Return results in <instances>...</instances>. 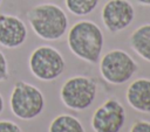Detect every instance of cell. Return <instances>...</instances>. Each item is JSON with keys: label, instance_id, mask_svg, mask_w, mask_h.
<instances>
[{"label": "cell", "instance_id": "d6986e66", "mask_svg": "<svg viewBox=\"0 0 150 132\" xmlns=\"http://www.w3.org/2000/svg\"><path fill=\"white\" fill-rule=\"evenodd\" d=\"M1 4H2V0H0V6H1Z\"/></svg>", "mask_w": 150, "mask_h": 132}, {"label": "cell", "instance_id": "e0dca14e", "mask_svg": "<svg viewBox=\"0 0 150 132\" xmlns=\"http://www.w3.org/2000/svg\"><path fill=\"white\" fill-rule=\"evenodd\" d=\"M4 110H5V100H4V97L0 92V114L4 112Z\"/></svg>", "mask_w": 150, "mask_h": 132}, {"label": "cell", "instance_id": "ac0fdd59", "mask_svg": "<svg viewBox=\"0 0 150 132\" xmlns=\"http://www.w3.org/2000/svg\"><path fill=\"white\" fill-rule=\"evenodd\" d=\"M139 4L145 5V6H150V0H137Z\"/></svg>", "mask_w": 150, "mask_h": 132}, {"label": "cell", "instance_id": "7a4b0ae2", "mask_svg": "<svg viewBox=\"0 0 150 132\" xmlns=\"http://www.w3.org/2000/svg\"><path fill=\"white\" fill-rule=\"evenodd\" d=\"M67 42L70 51L79 58L96 63L103 48V34L100 27L91 21H79L68 32Z\"/></svg>", "mask_w": 150, "mask_h": 132}, {"label": "cell", "instance_id": "5b68a950", "mask_svg": "<svg viewBox=\"0 0 150 132\" xmlns=\"http://www.w3.org/2000/svg\"><path fill=\"white\" fill-rule=\"evenodd\" d=\"M96 97V83L86 76L68 78L61 86L60 98L70 110L82 111L88 109Z\"/></svg>", "mask_w": 150, "mask_h": 132}, {"label": "cell", "instance_id": "5bb4252c", "mask_svg": "<svg viewBox=\"0 0 150 132\" xmlns=\"http://www.w3.org/2000/svg\"><path fill=\"white\" fill-rule=\"evenodd\" d=\"M0 132H23L22 128L9 119L0 120Z\"/></svg>", "mask_w": 150, "mask_h": 132}, {"label": "cell", "instance_id": "9c48e42d", "mask_svg": "<svg viewBox=\"0 0 150 132\" xmlns=\"http://www.w3.org/2000/svg\"><path fill=\"white\" fill-rule=\"evenodd\" d=\"M28 36L26 23L16 15L0 14V46L6 49L21 47Z\"/></svg>", "mask_w": 150, "mask_h": 132}, {"label": "cell", "instance_id": "9a60e30c", "mask_svg": "<svg viewBox=\"0 0 150 132\" xmlns=\"http://www.w3.org/2000/svg\"><path fill=\"white\" fill-rule=\"evenodd\" d=\"M9 77V70H8V61L6 55L0 50V82L7 81Z\"/></svg>", "mask_w": 150, "mask_h": 132}, {"label": "cell", "instance_id": "4fadbf2b", "mask_svg": "<svg viewBox=\"0 0 150 132\" xmlns=\"http://www.w3.org/2000/svg\"><path fill=\"white\" fill-rule=\"evenodd\" d=\"M100 0H64L67 9L77 16L90 14L98 5Z\"/></svg>", "mask_w": 150, "mask_h": 132}, {"label": "cell", "instance_id": "8992f818", "mask_svg": "<svg viewBox=\"0 0 150 132\" xmlns=\"http://www.w3.org/2000/svg\"><path fill=\"white\" fill-rule=\"evenodd\" d=\"M137 64L124 50L114 49L104 54L100 62L102 77L111 84H123L136 72Z\"/></svg>", "mask_w": 150, "mask_h": 132}, {"label": "cell", "instance_id": "52a82bcc", "mask_svg": "<svg viewBox=\"0 0 150 132\" xmlns=\"http://www.w3.org/2000/svg\"><path fill=\"white\" fill-rule=\"evenodd\" d=\"M125 121L124 107L117 99H108L97 107L91 118L95 132H120Z\"/></svg>", "mask_w": 150, "mask_h": 132}, {"label": "cell", "instance_id": "277c9868", "mask_svg": "<svg viewBox=\"0 0 150 132\" xmlns=\"http://www.w3.org/2000/svg\"><path fill=\"white\" fill-rule=\"evenodd\" d=\"M66 62L61 53L52 46H39L29 55L28 68L32 75L43 82L54 81L61 76Z\"/></svg>", "mask_w": 150, "mask_h": 132}, {"label": "cell", "instance_id": "6da1fadb", "mask_svg": "<svg viewBox=\"0 0 150 132\" xmlns=\"http://www.w3.org/2000/svg\"><path fill=\"white\" fill-rule=\"evenodd\" d=\"M26 16L35 35L46 41L61 39L68 28L64 11L54 4L36 5L27 12Z\"/></svg>", "mask_w": 150, "mask_h": 132}, {"label": "cell", "instance_id": "8fae6325", "mask_svg": "<svg viewBox=\"0 0 150 132\" xmlns=\"http://www.w3.org/2000/svg\"><path fill=\"white\" fill-rule=\"evenodd\" d=\"M130 46L137 55L150 62V23L143 25L132 32Z\"/></svg>", "mask_w": 150, "mask_h": 132}, {"label": "cell", "instance_id": "30bf717a", "mask_svg": "<svg viewBox=\"0 0 150 132\" xmlns=\"http://www.w3.org/2000/svg\"><path fill=\"white\" fill-rule=\"evenodd\" d=\"M127 100L136 111L150 113V79H135L127 89Z\"/></svg>", "mask_w": 150, "mask_h": 132}, {"label": "cell", "instance_id": "7c38bea8", "mask_svg": "<svg viewBox=\"0 0 150 132\" xmlns=\"http://www.w3.org/2000/svg\"><path fill=\"white\" fill-rule=\"evenodd\" d=\"M48 132H86L81 121L70 114H59L49 124Z\"/></svg>", "mask_w": 150, "mask_h": 132}, {"label": "cell", "instance_id": "3957f363", "mask_svg": "<svg viewBox=\"0 0 150 132\" xmlns=\"http://www.w3.org/2000/svg\"><path fill=\"white\" fill-rule=\"evenodd\" d=\"M12 113L21 120H32L39 117L45 109V96L39 88L25 81L14 83L9 95Z\"/></svg>", "mask_w": 150, "mask_h": 132}, {"label": "cell", "instance_id": "ba28073f", "mask_svg": "<svg viewBox=\"0 0 150 132\" xmlns=\"http://www.w3.org/2000/svg\"><path fill=\"white\" fill-rule=\"evenodd\" d=\"M101 15L105 28L109 32L116 33L131 25L135 11L128 0H108L102 8Z\"/></svg>", "mask_w": 150, "mask_h": 132}, {"label": "cell", "instance_id": "2e32d148", "mask_svg": "<svg viewBox=\"0 0 150 132\" xmlns=\"http://www.w3.org/2000/svg\"><path fill=\"white\" fill-rule=\"evenodd\" d=\"M130 132H150V121H145V120L136 121L131 126Z\"/></svg>", "mask_w": 150, "mask_h": 132}]
</instances>
